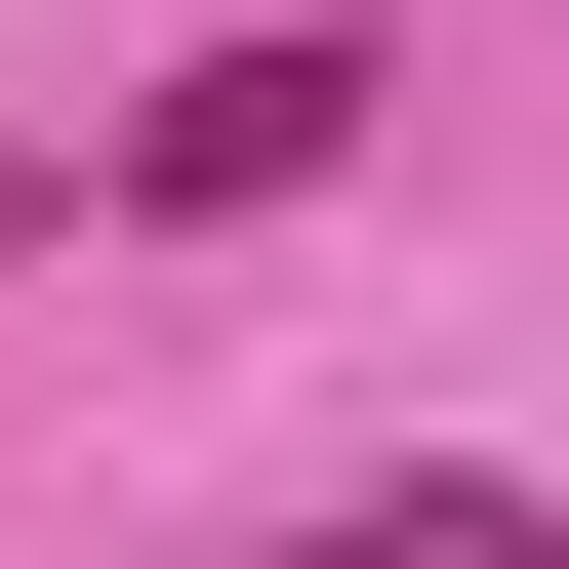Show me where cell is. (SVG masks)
Returning a JSON list of instances; mask_svg holds the SVG:
<instances>
[{
  "mask_svg": "<svg viewBox=\"0 0 569 569\" xmlns=\"http://www.w3.org/2000/svg\"><path fill=\"white\" fill-rule=\"evenodd\" d=\"M284 163H367V41H203V82L122 122V203H284Z\"/></svg>",
  "mask_w": 569,
  "mask_h": 569,
  "instance_id": "obj_1",
  "label": "cell"
},
{
  "mask_svg": "<svg viewBox=\"0 0 569 569\" xmlns=\"http://www.w3.org/2000/svg\"><path fill=\"white\" fill-rule=\"evenodd\" d=\"M284 569H569V529H529V488H326Z\"/></svg>",
  "mask_w": 569,
  "mask_h": 569,
  "instance_id": "obj_2",
  "label": "cell"
}]
</instances>
